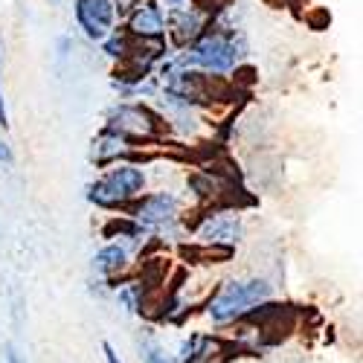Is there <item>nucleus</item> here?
<instances>
[{
    "mask_svg": "<svg viewBox=\"0 0 363 363\" xmlns=\"http://www.w3.org/2000/svg\"><path fill=\"white\" fill-rule=\"evenodd\" d=\"M0 163H12V148L0 140Z\"/></svg>",
    "mask_w": 363,
    "mask_h": 363,
    "instance_id": "4468645a",
    "label": "nucleus"
},
{
    "mask_svg": "<svg viewBox=\"0 0 363 363\" xmlns=\"http://www.w3.org/2000/svg\"><path fill=\"white\" fill-rule=\"evenodd\" d=\"M125 33L131 38H140L143 44H166V18L160 12V6L155 0L140 4L131 15H128V29Z\"/></svg>",
    "mask_w": 363,
    "mask_h": 363,
    "instance_id": "0eeeda50",
    "label": "nucleus"
},
{
    "mask_svg": "<svg viewBox=\"0 0 363 363\" xmlns=\"http://www.w3.org/2000/svg\"><path fill=\"white\" fill-rule=\"evenodd\" d=\"M143 363H174L157 343H145L143 346Z\"/></svg>",
    "mask_w": 363,
    "mask_h": 363,
    "instance_id": "f8f14e48",
    "label": "nucleus"
},
{
    "mask_svg": "<svg viewBox=\"0 0 363 363\" xmlns=\"http://www.w3.org/2000/svg\"><path fill=\"white\" fill-rule=\"evenodd\" d=\"M102 44H105V52L111 58H119V62H125V58L134 52V38L125 33V29H123V33H116V29H113V33Z\"/></svg>",
    "mask_w": 363,
    "mask_h": 363,
    "instance_id": "9b49d317",
    "label": "nucleus"
},
{
    "mask_svg": "<svg viewBox=\"0 0 363 363\" xmlns=\"http://www.w3.org/2000/svg\"><path fill=\"white\" fill-rule=\"evenodd\" d=\"M76 23L90 41H105L113 33V0H76Z\"/></svg>",
    "mask_w": 363,
    "mask_h": 363,
    "instance_id": "423d86ee",
    "label": "nucleus"
},
{
    "mask_svg": "<svg viewBox=\"0 0 363 363\" xmlns=\"http://www.w3.org/2000/svg\"><path fill=\"white\" fill-rule=\"evenodd\" d=\"M128 218L134 224H140L143 230H169L180 218V198L166 189L140 195L128 209Z\"/></svg>",
    "mask_w": 363,
    "mask_h": 363,
    "instance_id": "39448f33",
    "label": "nucleus"
},
{
    "mask_svg": "<svg viewBox=\"0 0 363 363\" xmlns=\"http://www.w3.org/2000/svg\"><path fill=\"white\" fill-rule=\"evenodd\" d=\"M105 131H113L131 143L134 140H155L166 131V123L145 105H119L111 111Z\"/></svg>",
    "mask_w": 363,
    "mask_h": 363,
    "instance_id": "20e7f679",
    "label": "nucleus"
},
{
    "mask_svg": "<svg viewBox=\"0 0 363 363\" xmlns=\"http://www.w3.org/2000/svg\"><path fill=\"white\" fill-rule=\"evenodd\" d=\"M241 58V44L235 41V35L227 33H209L201 35L189 52H184L180 58H172L174 67H198L203 73H216V76H227L230 70H235Z\"/></svg>",
    "mask_w": 363,
    "mask_h": 363,
    "instance_id": "7ed1b4c3",
    "label": "nucleus"
},
{
    "mask_svg": "<svg viewBox=\"0 0 363 363\" xmlns=\"http://www.w3.org/2000/svg\"><path fill=\"white\" fill-rule=\"evenodd\" d=\"M94 267L99 277H116L123 274V270L128 267V247L125 245H108L96 253L94 259Z\"/></svg>",
    "mask_w": 363,
    "mask_h": 363,
    "instance_id": "9d476101",
    "label": "nucleus"
},
{
    "mask_svg": "<svg viewBox=\"0 0 363 363\" xmlns=\"http://www.w3.org/2000/svg\"><path fill=\"white\" fill-rule=\"evenodd\" d=\"M166 33L172 35L174 47H192L203 35V15L198 9H172Z\"/></svg>",
    "mask_w": 363,
    "mask_h": 363,
    "instance_id": "6e6552de",
    "label": "nucleus"
},
{
    "mask_svg": "<svg viewBox=\"0 0 363 363\" xmlns=\"http://www.w3.org/2000/svg\"><path fill=\"white\" fill-rule=\"evenodd\" d=\"M245 227H241V218L233 213H218V216H206L203 224L198 227V238L209 241V245H235L241 238Z\"/></svg>",
    "mask_w": 363,
    "mask_h": 363,
    "instance_id": "1a4fd4ad",
    "label": "nucleus"
},
{
    "mask_svg": "<svg viewBox=\"0 0 363 363\" xmlns=\"http://www.w3.org/2000/svg\"><path fill=\"white\" fill-rule=\"evenodd\" d=\"M270 296H274V285L267 279H230L206 302V317L218 325H227L270 302Z\"/></svg>",
    "mask_w": 363,
    "mask_h": 363,
    "instance_id": "f257e3e1",
    "label": "nucleus"
},
{
    "mask_svg": "<svg viewBox=\"0 0 363 363\" xmlns=\"http://www.w3.org/2000/svg\"><path fill=\"white\" fill-rule=\"evenodd\" d=\"M6 363H23L21 354L15 352V346H6Z\"/></svg>",
    "mask_w": 363,
    "mask_h": 363,
    "instance_id": "dca6fc26",
    "label": "nucleus"
},
{
    "mask_svg": "<svg viewBox=\"0 0 363 363\" xmlns=\"http://www.w3.org/2000/svg\"><path fill=\"white\" fill-rule=\"evenodd\" d=\"M163 4H169L172 9H184V4H186V0H163Z\"/></svg>",
    "mask_w": 363,
    "mask_h": 363,
    "instance_id": "f3484780",
    "label": "nucleus"
},
{
    "mask_svg": "<svg viewBox=\"0 0 363 363\" xmlns=\"http://www.w3.org/2000/svg\"><path fill=\"white\" fill-rule=\"evenodd\" d=\"M102 349H105V357H108V363H123V360H119V354H116V349H113L111 343H105Z\"/></svg>",
    "mask_w": 363,
    "mask_h": 363,
    "instance_id": "2eb2a0df",
    "label": "nucleus"
},
{
    "mask_svg": "<svg viewBox=\"0 0 363 363\" xmlns=\"http://www.w3.org/2000/svg\"><path fill=\"white\" fill-rule=\"evenodd\" d=\"M52 4H58V0H52Z\"/></svg>",
    "mask_w": 363,
    "mask_h": 363,
    "instance_id": "a211bd4d",
    "label": "nucleus"
},
{
    "mask_svg": "<svg viewBox=\"0 0 363 363\" xmlns=\"http://www.w3.org/2000/svg\"><path fill=\"white\" fill-rule=\"evenodd\" d=\"M145 192V169L137 163H113L87 189V201L99 209H119Z\"/></svg>",
    "mask_w": 363,
    "mask_h": 363,
    "instance_id": "f03ea898",
    "label": "nucleus"
},
{
    "mask_svg": "<svg viewBox=\"0 0 363 363\" xmlns=\"http://www.w3.org/2000/svg\"><path fill=\"white\" fill-rule=\"evenodd\" d=\"M0 125H9V113H6V102H4V90H0Z\"/></svg>",
    "mask_w": 363,
    "mask_h": 363,
    "instance_id": "ddd939ff",
    "label": "nucleus"
}]
</instances>
